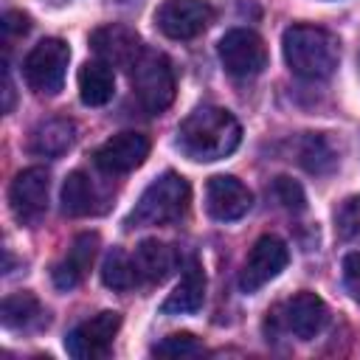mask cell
<instances>
[{
  "mask_svg": "<svg viewBox=\"0 0 360 360\" xmlns=\"http://www.w3.org/2000/svg\"><path fill=\"white\" fill-rule=\"evenodd\" d=\"M242 141V127L222 107H197L177 127V146L191 160H219Z\"/></svg>",
  "mask_w": 360,
  "mask_h": 360,
  "instance_id": "cell-1",
  "label": "cell"
},
{
  "mask_svg": "<svg viewBox=\"0 0 360 360\" xmlns=\"http://www.w3.org/2000/svg\"><path fill=\"white\" fill-rule=\"evenodd\" d=\"M287 68L309 82L329 79L340 62V45L338 37L318 25H290L281 39Z\"/></svg>",
  "mask_w": 360,
  "mask_h": 360,
  "instance_id": "cell-2",
  "label": "cell"
},
{
  "mask_svg": "<svg viewBox=\"0 0 360 360\" xmlns=\"http://www.w3.org/2000/svg\"><path fill=\"white\" fill-rule=\"evenodd\" d=\"M188 200H191L188 183L177 172H166V174H160L158 180H152L146 186V191L141 194V200L135 202V208L129 214V225L132 228H146V225L174 222L186 214Z\"/></svg>",
  "mask_w": 360,
  "mask_h": 360,
  "instance_id": "cell-3",
  "label": "cell"
},
{
  "mask_svg": "<svg viewBox=\"0 0 360 360\" xmlns=\"http://www.w3.org/2000/svg\"><path fill=\"white\" fill-rule=\"evenodd\" d=\"M129 84L138 104L146 112H163L174 101V68L160 51L143 48V53L129 68Z\"/></svg>",
  "mask_w": 360,
  "mask_h": 360,
  "instance_id": "cell-4",
  "label": "cell"
},
{
  "mask_svg": "<svg viewBox=\"0 0 360 360\" xmlns=\"http://www.w3.org/2000/svg\"><path fill=\"white\" fill-rule=\"evenodd\" d=\"M68 62H70V48L68 42L48 37L39 45L31 48V53L22 62V76L25 84L34 93L42 96H56L65 84V73H68Z\"/></svg>",
  "mask_w": 360,
  "mask_h": 360,
  "instance_id": "cell-5",
  "label": "cell"
},
{
  "mask_svg": "<svg viewBox=\"0 0 360 360\" xmlns=\"http://www.w3.org/2000/svg\"><path fill=\"white\" fill-rule=\"evenodd\" d=\"M219 62L222 68L236 79L259 76L267 65V48L264 39L250 28H233L219 39Z\"/></svg>",
  "mask_w": 360,
  "mask_h": 360,
  "instance_id": "cell-6",
  "label": "cell"
},
{
  "mask_svg": "<svg viewBox=\"0 0 360 360\" xmlns=\"http://www.w3.org/2000/svg\"><path fill=\"white\" fill-rule=\"evenodd\" d=\"M290 262V250L287 245L273 236V233H264L253 242L250 253L245 256L242 262V270H239V290L242 292H256L262 290L267 281H273Z\"/></svg>",
  "mask_w": 360,
  "mask_h": 360,
  "instance_id": "cell-7",
  "label": "cell"
},
{
  "mask_svg": "<svg viewBox=\"0 0 360 360\" xmlns=\"http://www.w3.org/2000/svg\"><path fill=\"white\" fill-rule=\"evenodd\" d=\"M121 329V315L118 312H98L87 321H82L79 326H73L65 338V349L70 357L76 360H98L110 352L112 338Z\"/></svg>",
  "mask_w": 360,
  "mask_h": 360,
  "instance_id": "cell-8",
  "label": "cell"
},
{
  "mask_svg": "<svg viewBox=\"0 0 360 360\" xmlns=\"http://www.w3.org/2000/svg\"><path fill=\"white\" fill-rule=\"evenodd\" d=\"M214 20L208 0H163L155 11V25L169 39H191L202 34Z\"/></svg>",
  "mask_w": 360,
  "mask_h": 360,
  "instance_id": "cell-9",
  "label": "cell"
},
{
  "mask_svg": "<svg viewBox=\"0 0 360 360\" xmlns=\"http://www.w3.org/2000/svg\"><path fill=\"white\" fill-rule=\"evenodd\" d=\"M48 186H51V177H48V172L42 166L22 169L11 180L8 202H11V211H14V217L20 222L34 225L48 211Z\"/></svg>",
  "mask_w": 360,
  "mask_h": 360,
  "instance_id": "cell-10",
  "label": "cell"
},
{
  "mask_svg": "<svg viewBox=\"0 0 360 360\" xmlns=\"http://www.w3.org/2000/svg\"><path fill=\"white\" fill-rule=\"evenodd\" d=\"M278 321L298 340H312V338H318L323 332V326L329 321V309H326V304L315 292L304 290V292H295L292 298H287L281 304Z\"/></svg>",
  "mask_w": 360,
  "mask_h": 360,
  "instance_id": "cell-11",
  "label": "cell"
},
{
  "mask_svg": "<svg viewBox=\"0 0 360 360\" xmlns=\"http://www.w3.org/2000/svg\"><path fill=\"white\" fill-rule=\"evenodd\" d=\"M253 205V194L233 174H217L205 186V208L219 222L242 219Z\"/></svg>",
  "mask_w": 360,
  "mask_h": 360,
  "instance_id": "cell-12",
  "label": "cell"
},
{
  "mask_svg": "<svg viewBox=\"0 0 360 360\" xmlns=\"http://www.w3.org/2000/svg\"><path fill=\"white\" fill-rule=\"evenodd\" d=\"M149 155V138L141 132H118L96 149V166L107 174H127Z\"/></svg>",
  "mask_w": 360,
  "mask_h": 360,
  "instance_id": "cell-13",
  "label": "cell"
},
{
  "mask_svg": "<svg viewBox=\"0 0 360 360\" xmlns=\"http://www.w3.org/2000/svg\"><path fill=\"white\" fill-rule=\"evenodd\" d=\"M90 45L98 53V59H104L107 65H115V68H132L135 59L143 53L141 37L121 22H110V25L96 28L90 34Z\"/></svg>",
  "mask_w": 360,
  "mask_h": 360,
  "instance_id": "cell-14",
  "label": "cell"
},
{
  "mask_svg": "<svg viewBox=\"0 0 360 360\" xmlns=\"http://www.w3.org/2000/svg\"><path fill=\"white\" fill-rule=\"evenodd\" d=\"M96 250H98V233H79L70 242L68 253L53 264V270H51L53 284L59 290H73L76 284H82L96 259Z\"/></svg>",
  "mask_w": 360,
  "mask_h": 360,
  "instance_id": "cell-15",
  "label": "cell"
},
{
  "mask_svg": "<svg viewBox=\"0 0 360 360\" xmlns=\"http://www.w3.org/2000/svg\"><path fill=\"white\" fill-rule=\"evenodd\" d=\"M205 298V276L202 267L197 262H188L177 287L169 292V298L160 304L163 315H186V312H197L202 307Z\"/></svg>",
  "mask_w": 360,
  "mask_h": 360,
  "instance_id": "cell-16",
  "label": "cell"
},
{
  "mask_svg": "<svg viewBox=\"0 0 360 360\" xmlns=\"http://www.w3.org/2000/svg\"><path fill=\"white\" fill-rule=\"evenodd\" d=\"M76 141V124L68 118H48L42 121L28 141V149L39 158H56L62 152H68Z\"/></svg>",
  "mask_w": 360,
  "mask_h": 360,
  "instance_id": "cell-17",
  "label": "cell"
},
{
  "mask_svg": "<svg viewBox=\"0 0 360 360\" xmlns=\"http://www.w3.org/2000/svg\"><path fill=\"white\" fill-rule=\"evenodd\" d=\"M115 93V73L112 65H107L104 59H93L84 62L79 70V96L87 107H101L112 98Z\"/></svg>",
  "mask_w": 360,
  "mask_h": 360,
  "instance_id": "cell-18",
  "label": "cell"
},
{
  "mask_svg": "<svg viewBox=\"0 0 360 360\" xmlns=\"http://www.w3.org/2000/svg\"><path fill=\"white\" fill-rule=\"evenodd\" d=\"M132 262L138 267V276L141 281H149V284H160L172 270H174V250L158 239H143L135 253H132Z\"/></svg>",
  "mask_w": 360,
  "mask_h": 360,
  "instance_id": "cell-19",
  "label": "cell"
},
{
  "mask_svg": "<svg viewBox=\"0 0 360 360\" xmlns=\"http://www.w3.org/2000/svg\"><path fill=\"white\" fill-rule=\"evenodd\" d=\"M0 318H3V326L22 329V332L25 329H37V326H42L48 321L39 298L31 295V292H14V295H8L3 301V307H0Z\"/></svg>",
  "mask_w": 360,
  "mask_h": 360,
  "instance_id": "cell-20",
  "label": "cell"
},
{
  "mask_svg": "<svg viewBox=\"0 0 360 360\" xmlns=\"http://www.w3.org/2000/svg\"><path fill=\"white\" fill-rule=\"evenodd\" d=\"M62 211L68 217H87L98 211V194L84 172H70L62 186Z\"/></svg>",
  "mask_w": 360,
  "mask_h": 360,
  "instance_id": "cell-21",
  "label": "cell"
},
{
  "mask_svg": "<svg viewBox=\"0 0 360 360\" xmlns=\"http://www.w3.org/2000/svg\"><path fill=\"white\" fill-rule=\"evenodd\" d=\"M101 281L112 290H132L141 276H138V267L132 262V256H127L124 250H110L104 264H101Z\"/></svg>",
  "mask_w": 360,
  "mask_h": 360,
  "instance_id": "cell-22",
  "label": "cell"
},
{
  "mask_svg": "<svg viewBox=\"0 0 360 360\" xmlns=\"http://www.w3.org/2000/svg\"><path fill=\"white\" fill-rule=\"evenodd\" d=\"M301 163L307 172L323 174L335 166V149L323 135H307L301 143Z\"/></svg>",
  "mask_w": 360,
  "mask_h": 360,
  "instance_id": "cell-23",
  "label": "cell"
},
{
  "mask_svg": "<svg viewBox=\"0 0 360 360\" xmlns=\"http://www.w3.org/2000/svg\"><path fill=\"white\" fill-rule=\"evenodd\" d=\"M152 354H158V357H200V354H205V346L188 332H174V335L163 338L160 343H155Z\"/></svg>",
  "mask_w": 360,
  "mask_h": 360,
  "instance_id": "cell-24",
  "label": "cell"
},
{
  "mask_svg": "<svg viewBox=\"0 0 360 360\" xmlns=\"http://www.w3.org/2000/svg\"><path fill=\"white\" fill-rule=\"evenodd\" d=\"M335 228L343 239L360 242V194L346 197L335 211Z\"/></svg>",
  "mask_w": 360,
  "mask_h": 360,
  "instance_id": "cell-25",
  "label": "cell"
},
{
  "mask_svg": "<svg viewBox=\"0 0 360 360\" xmlns=\"http://www.w3.org/2000/svg\"><path fill=\"white\" fill-rule=\"evenodd\" d=\"M273 194H276V200H278L284 208H290V211H301V208H304V191H301V186L292 183L290 177H278V180L273 183Z\"/></svg>",
  "mask_w": 360,
  "mask_h": 360,
  "instance_id": "cell-26",
  "label": "cell"
},
{
  "mask_svg": "<svg viewBox=\"0 0 360 360\" xmlns=\"http://www.w3.org/2000/svg\"><path fill=\"white\" fill-rule=\"evenodd\" d=\"M343 281L354 301H360V253H349L343 259Z\"/></svg>",
  "mask_w": 360,
  "mask_h": 360,
  "instance_id": "cell-27",
  "label": "cell"
},
{
  "mask_svg": "<svg viewBox=\"0 0 360 360\" xmlns=\"http://www.w3.org/2000/svg\"><path fill=\"white\" fill-rule=\"evenodd\" d=\"M28 28H31L28 14H22V11H6V14H3V34H6V39L25 37Z\"/></svg>",
  "mask_w": 360,
  "mask_h": 360,
  "instance_id": "cell-28",
  "label": "cell"
}]
</instances>
